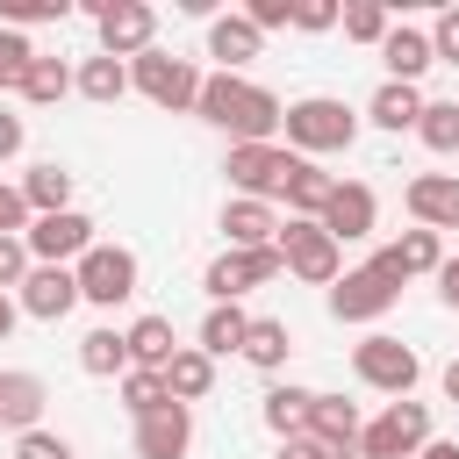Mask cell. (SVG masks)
<instances>
[{
	"instance_id": "obj_1",
	"label": "cell",
	"mask_w": 459,
	"mask_h": 459,
	"mask_svg": "<svg viewBox=\"0 0 459 459\" xmlns=\"http://www.w3.org/2000/svg\"><path fill=\"white\" fill-rule=\"evenodd\" d=\"M194 115H201V122H215L230 143H273V129L287 122V100H280V93H265L258 79H244V72H215V79H201Z\"/></svg>"
},
{
	"instance_id": "obj_2",
	"label": "cell",
	"mask_w": 459,
	"mask_h": 459,
	"mask_svg": "<svg viewBox=\"0 0 459 459\" xmlns=\"http://www.w3.org/2000/svg\"><path fill=\"white\" fill-rule=\"evenodd\" d=\"M280 129H287V151H294V158H323V151H351L359 115H351L344 100H330V93H308V100L287 108Z\"/></svg>"
},
{
	"instance_id": "obj_3",
	"label": "cell",
	"mask_w": 459,
	"mask_h": 459,
	"mask_svg": "<svg viewBox=\"0 0 459 459\" xmlns=\"http://www.w3.org/2000/svg\"><path fill=\"white\" fill-rule=\"evenodd\" d=\"M301 165H308V158H294L287 143H230V158H222L237 201H287V179H294Z\"/></svg>"
},
{
	"instance_id": "obj_4",
	"label": "cell",
	"mask_w": 459,
	"mask_h": 459,
	"mask_svg": "<svg viewBox=\"0 0 459 459\" xmlns=\"http://www.w3.org/2000/svg\"><path fill=\"white\" fill-rule=\"evenodd\" d=\"M351 373H359L373 394H394V402H409V387L423 380V359H416V344H402V337L373 330V337H359V344H351Z\"/></svg>"
},
{
	"instance_id": "obj_5",
	"label": "cell",
	"mask_w": 459,
	"mask_h": 459,
	"mask_svg": "<svg viewBox=\"0 0 459 459\" xmlns=\"http://www.w3.org/2000/svg\"><path fill=\"white\" fill-rule=\"evenodd\" d=\"M129 86L151 100V108H165V115H179V108H194L201 100V72H194V57H172V50H143V57H129Z\"/></svg>"
},
{
	"instance_id": "obj_6",
	"label": "cell",
	"mask_w": 459,
	"mask_h": 459,
	"mask_svg": "<svg viewBox=\"0 0 459 459\" xmlns=\"http://www.w3.org/2000/svg\"><path fill=\"white\" fill-rule=\"evenodd\" d=\"M280 258L294 280L308 287H337L344 280V244L323 230V222H280Z\"/></svg>"
},
{
	"instance_id": "obj_7",
	"label": "cell",
	"mask_w": 459,
	"mask_h": 459,
	"mask_svg": "<svg viewBox=\"0 0 459 459\" xmlns=\"http://www.w3.org/2000/svg\"><path fill=\"white\" fill-rule=\"evenodd\" d=\"M394 301H402V280H394L380 258H366L359 273H344V280L330 287V316H337V323H380Z\"/></svg>"
},
{
	"instance_id": "obj_8",
	"label": "cell",
	"mask_w": 459,
	"mask_h": 459,
	"mask_svg": "<svg viewBox=\"0 0 459 459\" xmlns=\"http://www.w3.org/2000/svg\"><path fill=\"white\" fill-rule=\"evenodd\" d=\"M72 273H79V301H93V308H122L136 294V251L129 244H93Z\"/></svg>"
},
{
	"instance_id": "obj_9",
	"label": "cell",
	"mask_w": 459,
	"mask_h": 459,
	"mask_svg": "<svg viewBox=\"0 0 459 459\" xmlns=\"http://www.w3.org/2000/svg\"><path fill=\"white\" fill-rule=\"evenodd\" d=\"M359 445H366L373 459H416V452L430 445V402H387V409L359 430Z\"/></svg>"
},
{
	"instance_id": "obj_10",
	"label": "cell",
	"mask_w": 459,
	"mask_h": 459,
	"mask_svg": "<svg viewBox=\"0 0 459 459\" xmlns=\"http://www.w3.org/2000/svg\"><path fill=\"white\" fill-rule=\"evenodd\" d=\"M22 244H29V258H36V265H79V258H86L100 237H93V215L65 208V215H36Z\"/></svg>"
},
{
	"instance_id": "obj_11",
	"label": "cell",
	"mask_w": 459,
	"mask_h": 459,
	"mask_svg": "<svg viewBox=\"0 0 459 459\" xmlns=\"http://www.w3.org/2000/svg\"><path fill=\"white\" fill-rule=\"evenodd\" d=\"M280 273H287L280 244H265V251H222V258L201 273V287H208L215 301H237V294H251V287H265V280H280Z\"/></svg>"
},
{
	"instance_id": "obj_12",
	"label": "cell",
	"mask_w": 459,
	"mask_h": 459,
	"mask_svg": "<svg viewBox=\"0 0 459 459\" xmlns=\"http://www.w3.org/2000/svg\"><path fill=\"white\" fill-rule=\"evenodd\" d=\"M100 57H143L151 50V36H158V7H143V0H108L100 7Z\"/></svg>"
},
{
	"instance_id": "obj_13",
	"label": "cell",
	"mask_w": 459,
	"mask_h": 459,
	"mask_svg": "<svg viewBox=\"0 0 459 459\" xmlns=\"http://www.w3.org/2000/svg\"><path fill=\"white\" fill-rule=\"evenodd\" d=\"M186 452H194V409L186 402L136 416V459H186Z\"/></svg>"
},
{
	"instance_id": "obj_14",
	"label": "cell",
	"mask_w": 459,
	"mask_h": 459,
	"mask_svg": "<svg viewBox=\"0 0 459 459\" xmlns=\"http://www.w3.org/2000/svg\"><path fill=\"white\" fill-rule=\"evenodd\" d=\"M373 222H380L373 186H366V179H337V194H330V208H323V230H330L337 244H359V237H373Z\"/></svg>"
},
{
	"instance_id": "obj_15",
	"label": "cell",
	"mask_w": 459,
	"mask_h": 459,
	"mask_svg": "<svg viewBox=\"0 0 459 459\" xmlns=\"http://www.w3.org/2000/svg\"><path fill=\"white\" fill-rule=\"evenodd\" d=\"M72 308H79V273H72V265H36V273L22 280V316L57 323V316H72Z\"/></svg>"
},
{
	"instance_id": "obj_16",
	"label": "cell",
	"mask_w": 459,
	"mask_h": 459,
	"mask_svg": "<svg viewBox=\"0 0 459 459\" xmlns=\"http://www.w3.org/2000/svg\"><path fill=\"white\" fill-rule=\"evenodd\" d=\"M402 201H409L416 230H459V172H416Z\"/></svg>"
},
{
	"instance_id": "obj_17",
	"label": "cell",
	"mask_w": 459,
	"mask_h": 459,
	"mask_svg": "<svg viewBox=\"0 0 459 459\" xmlns=\"http://www.w3.org/2000/svg\"><path fill=\"white\" fill-rule=\"evenodd\" d=\"M380 65H387V79H402V86H416L430 65H437V50H430V29H387V43H380Z\"/></svg>"
},
{
	"instance_id": "obj_18",
	"label": "cell",
	"mask_w": 459,
	"mask_h": 459,
	"mask_svg": "<svg viewBox=\"0 0 459 459\" xmlns=\"http://www.w3.org/2000/svg\"><path fill=\"white\" fill-rule=\"evenodd\" d=\"M222 237H230V251H265V244H280L273 201H230V208H222Z\"/></svg>"
},
{
	"instance_id": "obj_19",
	"label": "cell",
	"mask_w": 459,
	"mask_h": 459,
	"mask_svg": "<svg viewBox=\"0 0 459 459\" xmlns=\"http://www.w3.org/2000/svg\"><path fill=\"white\" fill-rule=\"evenodd\" d=\"M394 280H416V273H430L437 280V265H445V251H437V230H402L387 251H373Z\"/></svg>"
},
{
	"instance_id": "obj_20",
	"label": "cell",
	"mask_w": 459,
	"mask_h": 459,
	"mask_svg": "<svg viewBox=\"0 0 459 459\" xmlns=\"http://www.w3.org/2000/svg\"><path fill=\"white\" fill-rule=\"evenodd\" d=\"M308 409H316V394H308V387H294V380H273V387H265V402H258V416H265V430H273L280 445L308 430Z\"/></svg>"
},
{
	"instance_id": "obj_21",
	"label": "cell",
	"mask_w": 459,
	"mask_h": 459,
	"mask_svg": "<svg viewBox=\"0 0 459 459\" xmlns=\"http://www.w3.org/2000/svg\"><path fill=\"white\" fill-rule=\"evenodd\" d=\"M359 402H344V394H316V409H308V437H323L330 452H344V445H359Z\"/></svg>"
},
{
	"instance_id": "obj_22",
	"label": "cell",
	"mask_w": 459,
	"mask_h": 459,
	"mask_svg": "<svg viewBox=\"0 0 459 459\" xmlns=\"http://www.w3.org/2000/svg\"><path fill=\"white\" fill-rule=\"evenodd\" d=\"M258 43H265V36H258L244 14H215V22H208V57H222V72L251 65V57H258Z\"/></svg>"
},
{
	"instance_id": "obj_23",
	"label": "cell",
	"mask_w": 459,
	"mask_h": 459,
	"mask_svg": "<svg viewBox=\"0 0 459 459\" xmlns=\"http://www.w3.org/2000/svg\"><path fill=\"white\" fill-rule=\"evenodd\" d=\"M22 201H29L36 215H65V208H72V172H65L57 158L29 165V172H22Z\"/></svg>"
},
{
	"instance_id": "obj_24",
	"label": "cell",
	"mask_w": 459,
	"mask_h": 459,
	"mask_svg": "<svg viewBox=\"0 0 459 459\" xmlns=\"http://www.w3.org/2000/svg\"><path fill=\"white\" fill-rule=\"evenodd\" d=\"M79 366H86L93 380H122V373H129V330H108V323L86 330V337H79Z\"/></svg>"
},
{
	"instance_id": "obj_25",
	"label": "cell",
	"mask_w": 459,
	"mask_h": 459,
	"mask_svg": "<svg viewBox=\"0 0 459 459\" xmlns=\"http://www.w3.org/2000/svg\"><path fill=\"white\" fill-rule=\"evenodd\" d=\"M165 387H172V402H201V394L215 387V359H208L201 344H179V351L165 359Z\"/></svg>"
},
{
	"instance_id": "obj_26",
	"label": "cell",
	"mask_w": 459,
	"mask_h": 459,
	"mask_svg": "<svg viewBox=\"0 0 459 459\" xmlns=\"http://www.w3.org/2000/svg\"><path fill=\"white\" fill-rule=\"evenodd\" d=\"M244 337H251V316H244L237 301H215V308L201 316V351H208V359H230V351H244Z\"/></svg>"
},
{
	"instance_id": "obj_27",
	"label": "cell",
	"mask_w": 459,
	"mask_h": 459,
	"mask_svg": "<svg viewBox=\"0 0 459 459\" xmlns=\"http://www.w3.org/2000/svg\"><path fill=\"white\" fill-rule=\"evenodd\" d=\"M179 351V337H172V323L165 316H136L129 323V366H143V373H165V359Z\"/></svg>"
},
{
	"instance_id": "obj_28",
	"label": "cell",
	"mask_w": 459,
	"mask_h": 459,
	"mask_svg": "<svg viewBox=\"0 0 459 459\" xmlns=\"http://www.w3.org/2000/svg\"><path fill=\"white\" fill-rule=\"evenodd\" d=\"M43 380L36 373H0V423H14V430H36V416H43Z\"/></svg>"
},
{
	"instance_id": "obj_29",
	"label": "cell",
	"mask_w": 459,
	"mask_h": 459,
	"mask_svg": "<svg viewBox=\"0 0 459 459\" xmlns=\"http://www.w3.org/2000/svg\"><path fill=\"white\" fill-rule=\"evenodd\" d=\"M366 115H373L380 129H394V136H402V129H416V122H423V93H416V86H402V79H387V86L366 100Z\"/></svg>"
},
{
	"instance_id": "obj_30",
	"label": "cell",
	"mask_w": 459,
	"mask_h": 459,
	"mask_svg": "<svg viewBox=\"0 0 459 459\" xmlns=\"http://www.w3.org/2000/svg\"><path fill=\"white\" fill-rule=\"evenodd\" d=\"M330 194H337V179H330L323 165H301V172L287 179V208H294V222H323Z\"/></svg>"
},
{
	"instance_id": "obj_31",
	"label": "cell",
	"mask_w": 459,
	"mask_h": 459,
	"mask_svg": "<svg viewBox=\"0 0 459 459\" xmlns=\"http://www.w3.org/2000/svg\"><path fill=\"white\" fill-rule=\"evenodd\" d=\"M287 351H294V337H287V323H280V316H251V337H244V359H251L258 373H280V366H287Z\"/></svg>"
},
{
	"instance_id": "obj_32",
	"label": "cell",
	"mask_w": 459,
	"mask_h": 459,
	"mask_svg": "<svg viewBox=\"0 0 459 459\" xmlns=\"http://www.w3.org/2000/svg\"><path fill=\"white\" fill-rule=\"evenodd\" d=\"M79 93L100 100V108L122 100V93H129V65H122V57H86V65H79Z\"/></svg>"
},
{
	"instance_id": "obj_33",
	"label": "cell",
	"mask_w": 459,
	"mask_h": 459,
	"mask_svg": "<svg viewBox=\"0 0 459 459\" xmlns=\"http://www.w3.org/2000/svg\"><path fill=\"white\" fill-rule=\"evenodd\" d=\"M416 136H423L437 158H452V151H459V100H423V122H416Z\"/></svg>"
},
{
	"instance_id": "obj_34",
	"label": "cell",
	"mask_w": 459,
	"mask_h": 459,
	"mask_svg": "<svg viewBox=\"0 0 459 459\" xmlns=\"http://www.w3.org/2000/svg\"><path fill=\"white\" fill-rule=\"evenodd\" d=\"M72 86H79V72H72L65 57H36V72H29V86H22V93H29L36 108H50V100H65Z\"/></svg>"
},
{
	"instance_id": "obj_35",
	"label": "cell",
	"mask_w": 459,
	"mask_h": 459,
	"mask_svg": "<svg viewBox=\"0 0 459 459\" xmlns=\"http://www.w3.org/2000/svg\"><path fill=\"white\" fill-rule=\"evenodd\" d=\"M165 402H172L165 373H143V366L122 373V409H129V416H151V409H165Z\"/></svg>"
},
{
	"instance_id": "obj_36",
	"label": "cell",
	"mask_w": 459,
	"mask_h": 459,
	"mask_svg": "<svg viewBox=\"0 0 459 459\" xmlns=\"http://www.w3.org/2000/svg\"><path fill=\"white\" fill-rule=\"evenodd\" d=\"M337 29H344V36H351V43H373V50H380V43H387V29H394V22H387V7H380V0H351V7H344V22H337Z\"/></svg>"
},
{
	"instance_id": "obj_37",
	"label": "cell",
	"mask_w": 459,
	"mask_h": 459,
	"mask_svg": "<svg viewBox=\"0 0 459 459\" xmlns=\"http://www.w3.org/2000/svg\"><path fill=\"white\" fill-rule=\"evenodd\" d=\"M29 72H36V43L22 29H0V86H29Z\"/></svg>"
},
{
	"instance_id": "obj_38",
	"label": "cell",
	"mask_w": 459,
	"mask_h": 459,
	"mask_svg": "<svg viewBox=\"0 0 459 459\" xmlns=\"http://www.w3.org/2000/svg\"><path fill=\"white\" fill-rule=\"evenodd\" d=\"M14 459H72V437H57V430H43V423H36V430H22V437H14Z\"/></svg>"
},
{
	"instance_id": "obj_39",
	"label": "cell",
	"mask_w": 459,
	"mask_h": 459,
	"mask_svg": "<svg viewBox=\"0 0 459 459\" xmlns=\"http://www.w3.org/2000/svg\"><path fill=\"white\" fill-rule=\"evenodd\" d=\"M0 22H65V0H0Z\"/></svg>"
},
{
	"instance_id": "obj_40",
	"label": "cell",
	"mask_w": 459,
	"mask_h": 459,
	"mask_svg": "<svg viewBox=\"0 0 459 459\" xmlns=\"http://www.w3.org/2000/svg\"><path fill=\"white\" fill-rule=\"evenodd\" d=\"M29 273H36V265H29V244H22V237H0V294L22 287Z\"/></svg>"
},
{
	"instance_id": "obj_41",
	"label": "cell",
	"mask_w": 459,
	"mask_h": 459,
	"mask_svg": "<svg viewBox=\"0 0 459 459\" xmlns=\"http://www.w3.org/2000/svg\"><path fill=\"white\" fill-rule=\"evenodd\" d=\"M294 7H301V0H251V7H244V22L265 36V29H287V22H294Z\"/></svg>"
},
{
	"instance_id": "obj_42",
	"label": "cell",
	"mask_w": 459,
	"mask_h": 459,
	"mask_svg": "<svg viewBox=\"0 0 459 459\" xmlns=\"http://www.w3.org/2000/svg\"><path fill=\"white\" fill-rule=\"evenodd\" d=\"M0 237H29V201H22V186H7V179H0Z\"/></svg>"
},
{
	"instance_id": "obj_43",
	"label": "cell",
	"mask_w": 459,
	"mask_h": 459,
	"mask_svg": "<svg viewBox=\"0 0 459 459\" xmlns=\"http://www.w3.org/2000/svg\"><path fill=\"white\" fill-rule=\"evenodd\" d=\"M430 50H437L445 65H459V7H445V14L430 22Z\"/></svg>"
},
{
	"instance_id": "obj_44",
	"label": "cell",
	"mask_w": 459,
	"mask_h": 459,
	"mask_svg": "<svg viewBox=\"0 0 459 459\" xmlns=\"http://www.w3.org/2000/svg\"><path fill=\"white\" fill-rule=\"evenodd\" d=\"M344 22V7H330V0H301L294 7V29H337Z\"/></svg>"
},
{
	"instance_id": "obj_45",
	"label": "cell",
	"mask_w": 459,
	"mask_h": 459,
	"mask_svg": "<svg viewBox=\"0 0 459 459\" xmlns=\"http://www.w3.org/2000/svg\"><path fill=\"white\" fill-rule=\"evenodd\" d=\"M280 459H337V452H330L323 437H308V430H301V437H287V445H280Z\"/></svg>"
},
{
	"instance_id": "obj_46",
	"label": "cell",
	"mask_w": 459,
	"mask_h": 459,
	"mask_svg": "<svg viewBox=\"0 0 459 459\" xmlns=\"http://www.w3.org/2000/svg\"><path fill=\"white\" fill-rule=\"evenodd\" d=\"M22 136H29V129H22V115H7V108H0V165L22 151Z\"/></svg>"
},
{
	"instance_id": "obj_47",
	"label": "cell",
	"mask_w": 459,
	"mask_h": 459,
	"mask_svg": "<svg viewBox=\"0 0 459 459\" xmlns=\"http://www.w3.org/2000/svg\"><path fill=\"white\" fill-rule=\"evenodd\" d=\"M437 301H445V308H459V258H445V265H437Z\"/></svg>"
},
{
	"instance_id": "obj_48",
	"label": "cell",
	"mask_w": 459,
	"mask_h": 459,
	"mask_svg": "<svg viewBox=\"0 0 459 459\" xmlns=\"http://www.w3.org/2000/svg\"><path fill=\"white\" fill-rule=\"evenodd\" d=\"M416 459H459V445H452V437H430V445H423Z\"/></svg>"
},
{
	"instance_id": "obj_49",
	"label": "cell",
	"mask_w": 459,
	"mask_h": 459,
	"mask_svg": "<svg viewBox=\"0 0 459 459\" xmlns=\"http://www.w3.org/2000/svg\"><path fill=\"white\" fill-rule=\"evenodd\" d=\"M14 316H22V308H14V301H7V294H0V337H7V330H14Z\"/></svg>"
},
{
	"instance_id": "obj_50",
	"label": "cell",
	"mask_w": 459,
	"mask_h": 459,
	"mask_svg": "<svg viewBox=\"0 0 459 459\" xmlns=\"http://www.w3.org/2000/svg\"><path fill=\"white\" fill-rule=\"evenodd\" d=\"M445 394H452V402H459V359H452V366H445Z\"/></svg>"
},
{
	"instance_id": "obj_51",
	"label": "cell",
	"mask_w": 459,
	"mask_h": 459,
	"mask_svg": "<svg viewBox=\"0 0 459 459\" xmlns=\"http://www.w3.org/2000/svg\"><path fill=\"white\" fill-rule=\"evenodd\" d=\"M337 459H373V452H366V445H344V452H337Z\"/></svg>"
}]
</instances>
